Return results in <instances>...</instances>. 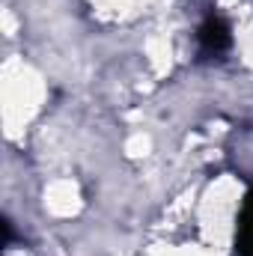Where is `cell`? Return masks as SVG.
<instances>
[{"label": "cell", "instance_id": "1", "mask_svg": "<svg viewBox=\"0 0 253 256\" xmlns=\"http://www.w3.org/2000/svg\"><path fill=\"white\" fill-rule=\"evenodd\" d=\"M200 51L206 57H220L230 45H232V36H230V27L220 15H208L200 27Z\"/></svg>", "mask_w": 253, "mask_h": 256}, {"label": "cell", "instance_id": "2", "mask_svg": "<svg viewBox=\"0 0 253 256\" xmlns=\"http://www.w3.org/2000/svg\"><path fill=\"white\" fill-rule=\"evenodd\" d=\"M236 250H238V256H253V191L248 194L244 208H242V218H238Z\"/></svg>", "mask_w": 253, "mask_h": 256}]
</instances>
